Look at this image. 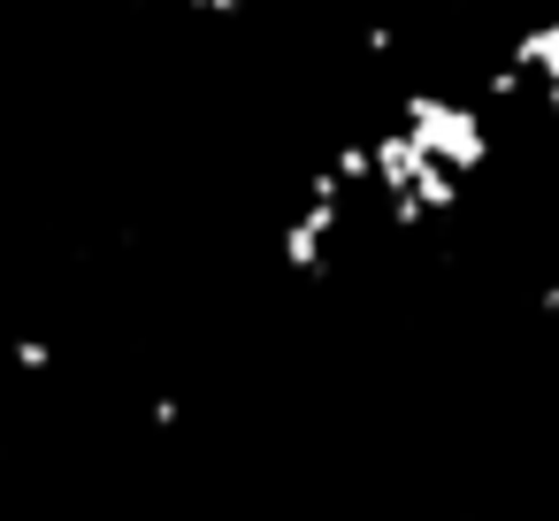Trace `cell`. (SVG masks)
<instances>
[{
  "mask_svg": "<svg viewBox=\"0 0 559 521\" xmlns=\"http://www.w3.org/2000/svg\"><path fill=\"white\" fill-rule=\"evenodd\" d=\"M399 123L421 154H437L452 177H475L490 169V116L475 100H452V93H406L399 100Z\"/></svg>",
  "mask_w": 559,
  "mask_h": 521,
  "instance_id": "cell-1",
  "label": "cell"
},
{
  "mask_svg": "<svg viewBox=\"0 0 559 521\" xmlns=\"http://www.w3.org/2000/svg\"><path fill=\"white\" fill-rule=\"evenodd\" d=\"M460 9H475V0H460Z\"/></svg>",
  "mask_w": 559,
  "mask_h": 521,
  "instance_id": "cell-6",
  "label": "cell"
},
{
  "mask_svg": "<svg viewBox=\"0 0 559 521\" xmlns=\"http://www.w3.org/2000/svg\"><path fill=\"white\" fill-rule=\"evenodd\" d=\"M353 223V208H337V200H307L292 223H284V238H276V261L292 269V276H322L330 269V246H337V230Z\"/></svg>",
  "mask_w": 559,
  "mask_h": 521,
  "instance_id": "cell-2",
  "label": "cell"
},
{
  "mask_svg": "<svg viewBox=\"0 0 559 521\" xmlns=\"http://www.w3.org/2000/svg\"><path fill=\"white\" fill-rule=\"evenodd\" d=\"M9 360H16V376H47V368H55V345H47V338H16Z\"/></svg>",
  "mask_w": 559,
  "mask_h": 521,
  "instance_id": "cell-4",
  "label": "cell"
},
{
  "mask_svg": "<svg viewBox=\"0 0 559 521\" xmlns=\"http://www.w3.org/2000/svg\"><path fill=\"white\" fill-rule=\"evenodd\" d=\"M506 55H513V62H521V70L536 78V93H544V100L559 108V16L528 24V32H521V39H513Z\"/></svg>",
  "mask_w": 559,
  "mask_h": 521,
  "instance_id": "cell-3",
  "label": "cell"
},
{
  "mask_svg": "<svg viewBox=\"0 0 559 521\" xmlns=\"http://www.w3.org/2000/svg\"><path fill=\"white\" fill-rule=\"evenodd\" d=\"M185 9H192V16H207V24H230V16H246V9H253V0H185Z\"/></svg>",
  "mask_w": 559,
  "mask_h": 521,
  "instance_id": "cell-5",
  "label": "cell"
}]
</instances>
